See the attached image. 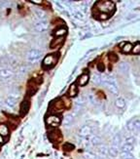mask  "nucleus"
<instances>
[{
	"instance_id": "7ed1b4c3",
	"label": "nucleus",
	"mask_w": 140,
	"mask_h": 159,
	"mask_svg": "<svg viewBox=\"0 0 140 159\" xmlns=\"http://www.w3.org/2000/svg\"><path fill=\"white\" fill-rule=\"evenodd\" d=\"M55 62H57V59H55V55H50V56L45 58L43 63L45 66H51L52 65H55Z\"/></svg>"
},
{
	"instance_id": "f03ea898",
	"label": "nucleus",
	"mask_w": 140,
	"mask_h": 159,
	"mask_svg": "<svg viewBox=\"0 0 140 159\" xmlns=\"http://www.w3.org/2000/svg\"><path fill=\"white\" fill-rule=\"evenodd\" d=\"M60 123V117L55 116V115H51V116L48 117V119H47V124L52 127H57L58 126Z\"/></svg>"
},
{
	"instance_id": "1a4fd4ad",
	"label": "nucleus",
	"mask_w": 140,
	"mask_h": 159,
	"mask_svg": "<svg viewBox=\"0 0 140 159\" xmlns=\"http://www.w3.org/2000/svg\"><path fill=\"white\" fill-rule=\"evenodd\" d=\"M131 50H132L133 54H135V55L139 54L140 53V44H139V43H136V45L134 46V47H132Z\"/></svg>"
},
{
	"instance_id": "0eeeda50",
	"label": "nucleus",
	"mask_w": 140,
	"mask_h": 159,
	"mask_svg": "<svg viewBox=\"0 0 140 159\" xmlns=\"http://www.w3.org/2000/svg\"><path fill=\"white\" fill-rule=\"evenodd\" d=\"M63 42V37L60 36V37H57V39L54 40V42L51 44V47L54 48V47H58V46H60L61 44H62Z\"/></svg>"
},
{
	"instance_id": "9d476101",
	"label": "nucleus",
	"mask_w": 140,
	"mask_h": 159,
	"mask_svg": "<svg viewBox=\"0 0 140 159\" xmlns=\"http://www.w3.org/2000/svg\"><path fill=\"white\" fill-rule=\"evenodd\" d=\"M131 49H132V46H131V44H130V43H127L125 46L124 47V49H123V51H124L125 53H128Z\"/></svg>"
},
{
	"instance_id": "9b49d317",
	"label": "nucleus",
	"mask_w": 140,
	"mask_h": 159,
	"mask_svg": "<svg viewBox=\"0 0 140 159\" xmlns=\"http://www.w3.org/2000/svg\"><path fill=\"white\" fill-rule=\"evenodd\" d=\"M66 33V30L65 28H63V30H57V32H55V34H57V35H58V36H62L63 34H65Z\"/></svg>"
},
{
	"instance_id": "f257e3e1",
	"label": "nucleus",
	"mask_w": 140,
	"mask_h": 159,
	"mask_svg": "<svg viewBox=\"0 0 140 159\" xmlns=\"http://www.w3.org/2000/svg\"><path fill=\"white\" fill-rule=\"evenodd\" d=\"M96 7L98 8V10L101 12L100 17H105L104 19H106V17L109 14V11L114 10V4L111 1H100L96 4Z\"/></svg>"
},
{
	"instance_id": "20e7f679",
	"label": "nucleus",
	"mask_w": 140,
	"mask_h": 159,
	"mask_svg": "<svg viewBox=\"0 0 140 159\" xmlns=\"http://www.w3.org/2000/svg\"><path fill=\"white\" fill-rule=\"evenodd\" d=\"M28 110H29V103L23 102L22 105V108H20V114L25 115L26 113H27Z\"/></svg>"
},
{
	"instance_id": "423d86ee",
	"label": "nucleus",
	"mask_w": 140,
	"mask_h": 159,
	"mask_svg": "<svg viewBox=\"0 0 140 159\" xmlns=\"http://www.w3.org/2000/svg\"><path fill=\"white\" fill-rule=\"evenodd\" d=\"M88 81H89V75L88 74H83V75H81L80 78H79V80H78V82H79V84L82 85V86H84V85H86Z\"/></svg>"
},
{
	"instance_id": "6e6552de",
	"label": "nucleus",
	"mask_w": 140,
	"mask_h": 159,
	"mask_svg": "<svg viewBox=\"0 0 140 159\" xmlns=\"http://www.w3.org/2000/svg\"><path fill=\"white\" fill-rule=\"evenodd\" d=\"M75 87H76V84H73L69 89V94L71 97H75L76 95H77V88Z\"/></svg>"
},
{
	"instance_id": "39448f33",
	"label": "nucleus",
	"mask_w": 140,
	"mask_h": 159,
	"mask_svg": "<svg viewBox=\"0 0 140 159\" xmlns=\"http://www.w3.org/2000/svg\"><path fill=\"white\" fill-rule=\"evenodd\" d=\"M9 134V129L5 124H0V136L1 137H5Z\"/></svg>"
},
{
	"instance_id": "f8f14e48",
	"label": "nucleus",
	"mask_w": 140,
	"mask_h": 159,
	"mask_svg": "<svg viewBox=\"0 0 140 159\" xmlns=\"http://www.w3.org/2000/svg\"><path fill=\"white\" fill-rule=\"evenodd\" d=\"M110 56H111V57L109 58V59H110L111 61H113V62H116V61L118 60V57H116V55H114V54H111Z\"/></svg>"
},
{
	"instance_id": "ddd939ff",
	"label": "nucleus",
	"mask_w": 140,
	"mask_h": 159,
	"mask_svg": "<svg viewBox=\"0 0 140 159\" xmlns=\"http://www.w3.org/2000/svg\"><path fill=\"white\" fill-rule=\"evenodd\" d=\"M3 141H4V140H3V137H1V136H0V144L3 143Z\"/></svg>"
}]
</instances>
